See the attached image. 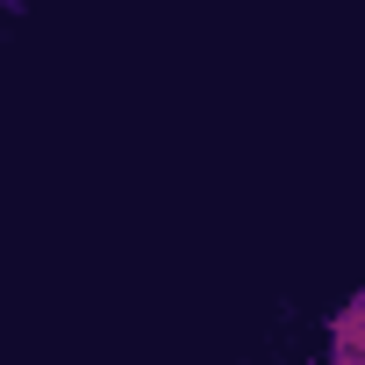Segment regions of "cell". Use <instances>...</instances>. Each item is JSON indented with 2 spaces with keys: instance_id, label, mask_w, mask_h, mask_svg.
I'll return each instance as SVG.
<instances>
[{
  "instance_id": "1",
  "label": "cell",
  "mask_w": 365,
  "mask_h": 365,
  "mask_svg": "<svg viewBox=\"0 0 365 365\" xmlns=\"http://www.w3.org/2000/svg\"><path fill=\"white\" fill-rule=\"evenodd\" d=\"M329 365H365V294L329 315Z\"/></svg>"
}]
</instances>
